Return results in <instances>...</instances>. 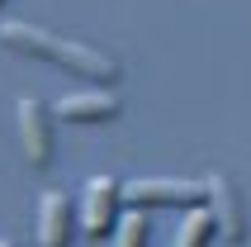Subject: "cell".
Wrapping results in <instances>:
<instances>
[{"label":"cell","mask_w":251,"mask_h":247,"mask_svg":"<svg viewBox=\"0 0 251 247\" xmlns=\"http://www.w3.org/2000/svg\"><path fill=\"white\" fill-rule=\"evenodd\" d=\"M119 95L114 91H71L52 105V119H67V124H109L119 119Z\"/></svg>","instance_id":"8992f818"},{"label":"cell","mask_w":251,"mask_h":247,"mask_svg":"<svg viewBox=\"0 0 251 247\" xmlns=\"http://www.w3.org/2000/svg\"><path fill=\"white\" fill-rule=\"evenodd\" d=\"M14 119H19V148H24L28 166H48L52 162V110L43 100L24 95L14 105Z\"/></svg>","instance_id":"277c9868"},{"label":"cell","mask_w":251,"mask_h":247,"mask_svg":"<svg viewBox=\"0 0 251 247\" xmlns=\"http://www.w3.org/2000/svg\"><path fill=\"white\" fill-rule=\"evenodd\" d=\"M213 233H218L213 209H185V223H180V233H176V247H209Z\"/></svg>","instance_id":"ba28073f"},{"label":"cell","mask_w":251,"mask_h":247,"mask_svg":"<svg viewBox=\"0 0 251 247\" xmlns=\"http://www.w3.org/2000/svg\"><path fill=\"white\" fill-rule=\"evenodd\" d=\"M0 247H14V243H5V238H0Z\"/></svg>","instance_id":"30bf717a"},{"label":"cell","mask_w":251,"mask_h":247,"mask_svg":"<svg viewBox=\"0 0 251 247\" xmlns=\"http://www.w3.org/2000/svg\"><path fill=\"white\" fill-rule=\"evenodd\" d=\"M114 247H147V214H142V209H128L124 219H119Z\"/></svg>","instance_id":"9c48e42d"},{"label":"cell","mask_w":251,"mask_h":247,"mask_svg":"<svg viewBox=\"0 0 251 247\" xmlns=\"http://www.w3.org/2000/svg\"><path fill=\"white\" fill-rule=\"evenodd\" d=\"M71 243V209L62 190H43L38 200V247H67Z\"/></svg>","instance_id":"52a82bcc"},{"label":"cell","mask_w":251,"mask_h":247,"mask_svg":"<svg viewBox=\"0 0 251 247\" xmlns=\"http://www.w3.org/2000/svg\"><path fill=\"white\" fill-rule=\"evenodd\" d=\"M128 209H152V205H180V209H204L209 205V181H171V176H142L124 185Z\"/></svg>","instance_id":"7a4b0ae2"},{"label":"cell","mask_w":251,"mask_h":247,"mask_svg":"<svg viewBox=\"0 0 251 247\" xmlns=\"http://www.w3.org/2000/svg\"><path fill=\"white\" fill-rule=\"evenodd\" d=\"M0 5H5V0H0Z\"/></svg>","instance_id":"8fae6325"},{"label":"cell","mask_w":251,"mask_h":247,"mask_svg":"<svg viewBox=\"0 0 251 247\" xmlns=\"http://www.w3.org/2000/svg\"><path fill=\"white\" fill-rule=\"evenodd\" d=\"M209 181V209H213V219H218V233L227 238L232 247L247 243V209H242V195L237 185H232V176H223V171H213Z\"/></svg>","instance_id":"5b68a950"},{"label":"cell","mask_w":251,"mask_h":247,"mask_svg":"<svg viewBox=\"0 0 251 247\" xmlns=\"http://www.w3.org/2000/svg\"><path fill=\"white\" fill-rule=\"evenodd\" d=\"M0 43L14 48V53H28V57H43V62H57V67L76 71L85 81H119V62L104 57L100 48L90 43H76V38H62L43 24H24V19H5L0 24Z\"/></svg>","instance_id":"6da1fadb"},{"label":"cell","mask_w":251,"mask_h":247,"mask_svg":"<svg viewBox=\"0 0 251 247\" xmlns=\"http://www.w3.org/2000/svg\"><path fill=\"white\" fill-rule=\"evenodd\" d=\"M119 209H124V185L114 176H90L85 181V205H81V228L85 238H104L119 228Z\"/></svg>","instance_id":"3957f363"}]
</instances>
